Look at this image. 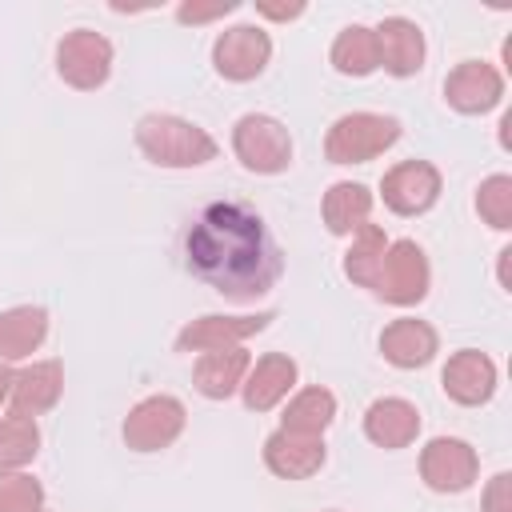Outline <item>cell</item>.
<instances>
[{
    "label": "cell",
    "instance_id": "6da1fadb",
    "mask_svg": "<svg viewBox=\"0 0 512 512\" xmlns=\"http://www.w3.org/2000/svg\"><path fill=\"white\" fill-rule=\"evenodd\" d=\"M188 268L232 300H256L280 276V252L252 208L208 204L188 232Z\"/></svg>",
    "mask_w": 512,
    "mask_h": 512
},
{
    "label": "cell",
    "instance_id": "7a4b0ae2",
    "mask_svg": "<svg viewBox=\"0 0 512 512\" xmlns=\"http://www.w3.org/2000/svg\"><path fill=\"white\" fill-rule=\"evenodd\" d=\"M136 144L152 164H164V168H200L216 156V140L204 128L180 116H160V112L136 124Z\"/></svg>",
    "mask_w": 512,
    "mask_h": 512
},
{
    "label": "cell",
    "instance_id": "3957f363",
    "mask_svg": "<svg viewBox=\"0 0 512 512\" xmlns=\"http://www.w3.org/2000/svg\"><path fill=\"white\" fill-rule=\"evenodd\" d=\"M400 140V120L380 112H348L328 128L324 152L332 164H364Z\"/></svg>",
    "mask_w": 512,
    "mask_h": 512
},
{
    "label": "cell",
    "instance_id": "277c9868",
    "mask_svg": "<svg viewBox=\"0 0 512 512\" xmlns=\"http://www.w3.org/2000/svg\"><path fill=\"white\" fill-rule=\"evenodd\" d=\"M232 148H236L240 164L248 172H260V176L284 172L292 164V136H288V128L280 120L264 116V112H248V116L236 120Z\"/></svg>",
    "mask_w": 512,
    "mask_h": 512
},
{
    "label": "cell",
    "instance_id": "5b68a950",
    "mask_svg": "<svg viewBox=\"0 0 512 512\" xmlns=\"http://www.w3.org/2000/svg\"><path fill=\"white\" fill-rule=\"evenodd\" d=\"M56 72L64 76V84H72L80 92H92L112 72V44L92 28H76L56 48Z\"/></svg>",
    "mask_w": 512,
    "mask_h": 512
},
{
    "label": "cell",
    "instance_id": "8992f818",
    "mask_svg": "<svg viewBox=\"0 0 512 512\" xmlns=\"http://www.w3.org/2000/svg\"><path fill=\"white\" fill-rule=\"evenodd\" d=\"M388 304H416L428 292V256L416 240H396L384 248L380 272H376V288Z\"/></svg>",
    "mask_w": 512,
    "mask_h": 512
},
{
    "label": "cell",
    "instance_id": "52a82bcc",
    "mask_svg": "<svg viewBox=\"0 0 512 512\" xmlns=\"http://www.w3.org/2000/svg\"><path fill=\"white\" fill-rule=\"evenodd\" d=\"M184 432V404L176 396H148L124 420V440L136 452H160Z\"/></svg>",
    "mask_w": 512,
    "mask_h": 512
},
{
    "label": "cell",
    "instance_id": "ba28073f",
    "mask_svg": "<svg viewBox=\"0 0 512 512\" xmlns=\"http://www.w3.org/2000/svg\"><path fill=\"white\" fill-rule=\"evenodd\" d=\"M476 448L456 436H436L420 452V476L432 492H464L476 480Z\"/></svg>",
    "mask_w": 512,
    "mask_h": 512
},
{
    "label": "cell",
    "instance_id": "9c48e42d",
    "mask_svg": "<svg viewBox=\"0 0 512 512\" xmlns=\"http://www.w3.org/2000/svg\"><path fill=\"white\" fill-rule=\"evenodd\" d=\"M268 56H272V40H268V32L256 28V24H236V28H228V32L216 40V48H212L216 72H220L224 80H236V84L256 80V76L264 72Z\"/></svg>",
    "mask_w": 512,
    "mask_h": 512
},
{
    "label": "cell",
    "instance_id": "30bf717a",
    "mask_svg": "<svg viewBox=\"0 0 512 512\" xmlns=\"http://www.w3.org/2000/svg\"><path fill=\"white\" fill-rule=\"evenodd\" d=\"M380 192H384V204L400 216H420L436 204L440 196V172L428 164V160H404L396 168L384 172L380 180Z\"/></svg>",
    "mask_w": 512,
    "mask_h": 512
},
{
    "label": "cell",
    "instance_id": "8fae6325",
    "mask_svg": "<svg viewBox=\"0 0 512 512\" xmlns=\"http://www.w3.org/2000/svg\"><path fill=\"white\" fill-rule=\"evenodd\" d=\"M444 96H448V104H452L456 112L480 116V112H488V108L500 104V96H504V76H500L492 64H484V60H464V64H456V68L448 72Z\"/></svg>",
    "mask_w": 512,
    "mask_h": 512
},
{
    "label": "cell",
    "instance_id": "7c38bea8",
    "mask_svg": "<svg viewBox=\"0 0 512 512\" xmlns=\"http://www.w3.org/2000/svg\"><path fill=\"white\" fill-rule=\"evenodd\" d=\"M272 320V312H256V316H200L192 324L180 328L176 348L180 352H220V348H240V340H248L252 332H260Z\"/></svg>",
    "mask_w": 512,
    "mask_h": 512
},
{
    "label": "cell",
    "instance_id": "4fadbf2b",
    "mask_svg": "<svg viewBox=\"0 0 512 512\" xmlns=\"http://www.w3.org/2000/svg\"><path fill=\"white\" fill-rule=\"evenodd\" d=\"M440 384L444 392L456 400V404H484L492 392H496V364L476 352V348H464L456 356H448L444 372H440Z\"/></svg>",
    "mask_w": 512,
    "mask_h": 512
},
{
    "label": "cell",
    "instance_id": "5bb4252c",
    "mask_svg": "<svg viewBox=\"0 0 512 512\" xmlns=\"http://www.w3.org/2000/svg\"><path fill=\"white\" fill-rule=\"evenodd\" d=\"M264 464L284 476V480H304L320 472L324 464V440L320 436H300V432H272L264 440Z\"/></svg>",
    "mask_w": 512,
    "mask_h": 512
},
{
    "label": "cell",
    "instance_id": "9a60e30c",
    "mask_svg": "<svg viewBox=\"0 0 512 512\" xmlns=\"http://www.w3.org/2000/svg\"><path fill=\"white\" fill-rule=\"evenodd\" d=\"M436 344V328L416 316H400L380 332V352L396 368H424L436 356Z\"/></svg>",
    "mask_w": 512,
    "mask_h": 512
},
{
    "label": "cell",
    "instance_id": "2e32d148",
    "mask_svg": "<svg viewBox=\"0 0 512 512\" xmlns=\"http://www.w3.org/2000/svg\"><path fill=\"white\" fill-rule=\"evenodd\" d=\"M372 32H376L380 64H384L392 76H412V72H420V64H424V32H420L412 20L388 16V20H380V28H372Z\"/></svg>",
    "mask_w": 512,
    "mask_h": 512
},
{
    "label": "cell",
    "instance_id": "e0dca14e",
    "mask_svg": "<svg viewBox=\"0 0 512 512\" xmlns=\"http://www.w3.org/2000/svg\"><path fill=\"white\" fill-rule=\"evenodd\" d=\"M292 384H296V360L284 352H268L248 368L240 388H244V404L252 412H268L288 396Z\"/></svg>",
    "mask_w": 512,
    "mask_h": 512
},
{
    "label": "cell",
    "instance_id": "ac0fdd59",
    "mask_svg": "<svg viewBox=\"0 0 512 512\" xmlns=\"http://www.w3.org/2000/svg\"><path fill=\"white\" fill-rule=\"evenodd\" d=\"M64 392V368L56 360H40V364H28L24 372L12 376V412L16 416H40L48 412Z\"/></svg>",
    "mask_w": 512,
    "mask_h": 512
},
{
    "label": "cell",
    "instance_id": "d6986e66",
    "mask_svg": "<svg viewBox=\"0 0 512 512\" xmlns=\"http://www.w3.org/2000/svg\"><path fill=\"white\" fill-rule=\"evenodd\" d=\"M416 432H420V412L400 396H384L364 412V436L380 448H408Z\"/></svg>",
    "mask_w": 512,
    "mask_h": 512
},
{
    "label": "cell",
    "instance_id": "ffe728a7",
    "mask_svg": "<svg viewBox=\"0 0 512 512\" xmlns=\"http://www.w3.org/2000/svg\"><path fill=\"white\" fill-rule=\"evenodd\" d=\"M252 360L244 348H220V352H204L192 368V380H196V392L208 396V400H228L244 376H248Z\"/></svg>",
    "mask_w": 512,
    "mask_h": 512
},
{
    "label": "cell",
    "instance_id": "44dd1931",
    "mask_svg": "<svg viewBox=\"0 0 512 512\" xmlns=\"http://www.w3.org/2000/svg\"><path fill=\"white\" fill-rule=\"evenodd\" d=\"M48 336V312L44 308H8L0 312V364L32 356Z\"/></svg>",
    "mask_w": 512,
    "mask_h": 512
},
{
    "label": "cell",
    "instance_id": "7402d4cb",
    "mask_svg": "<svg viewBox=\"0 0 512 512\" xmlns=\"http://www.w3.org/2000/svg\"><path fill=\"white\" fill-rule=\"evenodd\" d=\"M368 212H372V192L364 184H352V180H340L328 188L324 196V224L328 232L336 236H348V232H360L368 224Z\"/></svg>",
    "mask_w": 512,
    "mask_h": 512
},
{
    "label": "cell",
    "instance_id": "603a6c76",
    "mask_svg": "<svg viewBox=\"0 0 512 512\" xmlns=\"http://www.w3.org/2000/svg\"><path fill=\"white\" fill-rule=\"evenodd\" d=\"M332 64L344 76H368L380 68V52H376V32L364 24H348L336 44H332Z\"/></svg>",
    "mask_w": 512,
    "mask_h": 512
},
{
    "label": "cell",
    "instance_id": "cb8c5ba5",
    "mask_svg": "<svg viewBox=\"0 0 512 512\" xmlns=\"http://www.w3.org/2000/svg\"><path fill=\"white\" fill-rule=\"evenodd\" d=\"M336 416V396L328 388H304L292 396V404L284 408V432H300V436H320Z\"/></svg>",
    "mask_w": 512,
    "mask_h": 512
},
{
    "label": "cell",
    "instance_id": "d4e9b609",
    "mask_svg": "<svg viewBox=\"0 0 512 512\" xmlns=\"http://www.w3.org/2000/svg\"><path fill=\"white\" fill-rule=\"evenodd\" d=\"M40 448V428L32 416H4L0 420V476L24 468Z\"/></svg>",
    "mask_w": 512,
    "mask_h": 512
},
{
    "label": "cell",
    "instance_id": "484cf974",
    "mask_svg": "<svg viewBox=\"0 0 512 512\" xmlns=\"http://www.w3.org/2000/svg\"><path fill=\"white\" fill-rule=\"evenodd\" d=\"M384 248H388V236L384 228L376 224H364L344 256V272L348 280H356L360 288H376V272H380V260H384Z\"/></svg>",
    "mask_w": 512,
    "mask_h": 512
},
{
    "label": "cell",
    "instance_id": "4316f807",
    "mask_svg": "<svg viewBox=\"0 0 512 512\" xmlns=\"http://www.w3.org/2000/svg\"><path fill=\"white\" fill-rule=\"evenodd\" d=\"M476 212L496 228H512V176H488L476 192Z\"/></svg>",
    "mask_w": 512,
    "mask_h": 512
},
{
    "label": "cell",
    "instance_id": "83f0119b",
    "mask_svg": "<svg viewBox=\"0 0 512 512\" xmlns=\"http://www.w3.org/2000/svg\"><path fill=\"white\" fill-rule=\"evenodd\" d=\"M44 504V488L32 476L8 472L0 476V512H40Z\"/></svg>",
    "mask_w": 512,
    "mask_h": 512
},
{
    "label": "cell",
    "instance_id": "f1b7e54d",
    "mask_svg": "<svg viewBox=\"0 0 512 512\" xmlns=\"http://www.w3.org/2000/svg\"><path fill=\"white\" fill-rule=\"evenodd\" d=\"M484 512H512V476L496 472L484 488Z\"/></svg>",
    "mask_w": 512,
    "mask_h": 512
},
{
    "label": "cell",
    "instance_id": "f546056e",
    "mask_svg": "<svg viewBox=\"0 0 512 512\" xmlns=\"http://www.w3.org/2000/svg\"><path fill=\"white\" fill-rule=\"evenodd\" d=\"M236 8V0H224V4H212V8H196V4H180L176 16L184 24H204V20H216V16H228Z\"/></svg>",
    "mask_w": 512,
    "mask_h": 512
},
{
    "label": "cell",
    "instance_id": "4dcf8cb0",
    "mask_svg": "<svg viewBox=\"0 0 512 512\" xmlns=\"http://www.w3.org/2000/svg\"><path fill=\"white\" fill-rule=\"evenodd\" d=\"M256 12L268 16V20H292V16L304 12V4H300V0H296V4H256Z\"/></svg>",
    "mask_w": 512,
    "mask_h": 512
},
{
    "label": "cell",
    "instance_id": "1f68e13d",
    "mask_svg": "<svg viewBox=\"0 0 512 512\" xmlns=\"http://www.w3.org/2000/svg\"><path fill=\"white\" fill-rule=\"evenodd\" d=\"M508 264H512V248L500 252V288H512V280H508Z\"/></svg>",
    "mask_w": 512,
    "mask_h": 512
},
{
    "label": "cell",
    "instance_id": "d6a6232c",
    "mask_svg": "<svg viewBox=\"0 0 512 512\" xmlns=\"http://www.w3.org/2000/svg\"><path fill=\"white\" fill-rule=\"evenodd\" d=\"M12 376H16V372H12L8 364H0V404H4V396L12 392Z\"/></svg>",
    "mask_w": 512,
    "mask_h": 512
},
{
    "label": "cell",
    "instance_id": "836d02e7",
    "mask_svg": "<svg viewBox=\"0 0 512 512\" xmlns=\"http://www.w3.org/2000/svg\"><path fill=\"white\" fill-rule=\"evenodd\" d=\"M40 512H44V508H40Z\"/></svg>",
    "mask_w": 512,
    "mask_h": 512
}]
</instances>
